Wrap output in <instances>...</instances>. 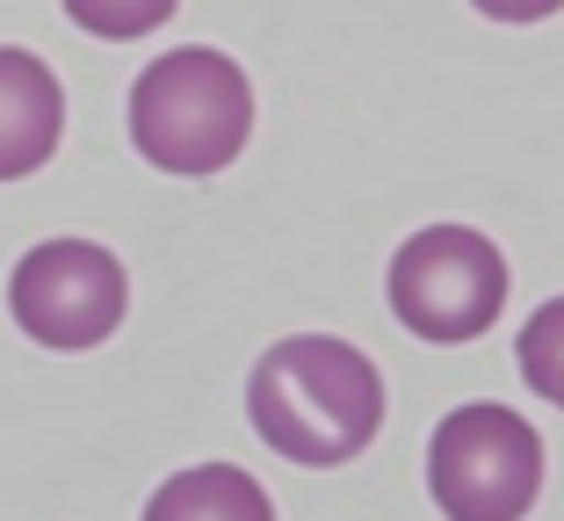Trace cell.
<instances>
[{
    "instance_id": "cell-1",
    "label": "cell",
    "mask_w": 564,
    "mask_h": 521,
    "mask_svg": "<svg viewBox=\"0 0 564 521\" xmlns=\"http://www.w3.org/2000/svg\"><path fill=\"white\" fill-rule=\"evenodd\" d=\"M253 435L304 471H333L377 442L383 427V377L362 348L333 334H290L253 362L247 384Z\"/></svg>"
},
{
    "instance_id": "cell-2",
    "label": "cell",
    "mask_w": 564,
    "mask_h": 521,
    "mask_svg": "<svg viewBox=\"0 0 564 521\" xmlns=\"http://www.w3.org/2000/svg\"><path fill=\"white\" fill-rule=\"evenodd\" d=\"M253 138V87L210 44L160 51L131 87V145L160 174H217Z\"/></svg>"
},
{
    "instance_id": "cell-3",
    "label": "cell",
    "mask_w": 564,
    "mask_h": 521,
    "mask_svg": "<svg viewBox=\"0 0 564 521\" xmlns=\"http://www.w3.org/2000/svg\"><path fill=\"white\" fill-rule=\"evenodd\" d=\"M507 253L470 225H420L383 275V297L399 312L405 334L434 340V348H464V340L492 334L507 312Z\"/></svg>"
},
{
    "instance_id": "cell-4",
    "label": "cell",
    "mask_w": 564,
    "mask_h": 521,
    "mask_svg": "<svg viewBox=\"0 0 564 521\" xmlns=\"http://www.w3.org/2000/svg\"><path fill=\"white\" fill-rule=\"evenodd\" d=\"M427 492L448 521H521L543 492V435L514 405H456L427 442Z\"/></svg>"
},
{
    "instance_id": "cell-5",
    "label": "cell",
    "mask_w": 564,
    "mask_h": 521,
    "mask_svg": "<svg viewBox=\"0 0 564 521\" xmlns=\"http://www.w3.org/2000/svg\"><path fill=\"white\" fill-rule=\"evenodd\" d=\"M8 312H15V326L30 340L80 355V348H101L123 326L131 283H123V261L109 247H95V239H44L8 275Z\"/></svg>"
},
{
    "instance_id": "cell-6",
    "label": "cell",
    "mask_w": 564,
    "mask_h": 521,
    "mask_svg": "<svg viewBox=\"0 0 564 521\" xmlns=\"http://www.w3.org/2000/svg\"><path fill=\"white\" fill-rule=\"evenodd\" d=\"M66 131V87L36 51L0 44V182H22L58 152Z\"/></svg>"
},
{
    "instance_id": "cell-7",
    "label": "cell",
    "mask_w": 564,
    "mask_h": 521,
    "mask_svg": "<svg viewBox=\"0 0 564 521\" xmlns=\"http://www.w3.org/2000/svg\"><path fill=\"white\" fill-rule=\"evenodd\" d=\"M145 521H275V507H268L261 478H247L239 464H196L152 492Z\"/></svg>"
},
{
    "instance_id": "cell-8",
    "label": "cell",
    "mask_w": 564,
    "mask_h": 521,
    "mask_svg": "<svg viewBox=\"0 0 564 521\" xmlns=\"http://www.w3.org/2000/svg\"><path fill=\"white\" fill-rule=\"evenodd\" d=\"M514 355H521V377H529V391H535V399H550V405L564 413V297H550L543 312L521 326Z\"/></svg>"
},
{
    "instance_id": "cell-9",
    "label": "cell",
    "mask_w": 564,
    "mask_h": 521,
    "mask_svg": "<svg viewBox=\"0 0 564 521\" xmlns=\"http://www.w3.org/2000/svg\"><path fill=\"white\" fill-rule=\"evenodd\" d=\"M174 8H182V0H66V15L80 22L87 36H101V44H138V36H152Z\"/></svg>"
},
{
    "instance_id": "cell-10",
    "label": "cell",
    "mask_w": 564,
    "mask_h": 521,
    "mask_svg": "<svg viewBox=\"0 0 564 521\" xmlns=\"http://www.w3.org/2000/svg\"><path fill=\"white\" fill-rule=\"evenodd\" d=\"M470 8L492 22H543V15H557L564 0H470Z\"/></svg>"
}]
</instances>
